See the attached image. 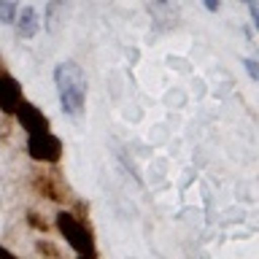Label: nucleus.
Here are the masks:
<instances>
[{
	"label": "nucleus",
	"instance_id": "nucleus-1",
	"mask_svg": "<svg viewBox=\"0 0 259 259\" xmlns=\"http://www.w3.org/2000/svg\"><path fill=\"white\" fill-rule=\"evenodd\" d=\"M54 87H57L62 113L70 119H78L87 111V92H89V81H87L84 68L76 60L57 62L54 65Z\"/></svg>",
	"mask_w": 259,
	"mask_h": 259
},
{
	"label": "nucleus",
	"instance_id": "nucleus-2",
	"mask_svg": "<svg viewBox=\"0 0 259 259\" xmlns=\"http://www.w3.org/2000/svg\"><path fill=\"white\" fill-rule=\"evenodd\" d=\"M54 227H57V232L65 238V243L73 248L76 256H89V259L97 256V246H95L92 230H89V224L81 216H76L73 210H60V213L54 216Z\"/></svg>",
	"mask_w": 259,
	"mask_h": 259
},
{
	"label": "nucleus",
	"instance_id": "nucleus-3",
	"mask_svg": "<svg viewBox=\"0 0 259 259\" xmlns=\"http://www.w3.org/2000/svg\"><path fill=\"white\" fill-rule=\"evenodd\" d=\"M27 154L35 162H44V165H57V162L62 159V141L52 133V130H44V133H30L27 135Z\"/></svg>",
	"mask_w": 259,
	"mask_h": 259
},
{
	"label": "nucleus",
	"instance_id": "nucleus-4",
	"mask_svg": "<svg viewBox=\"0 0 259 259\" xmlns=\"http://www.w3.org/2000/svg\"><path fill=\"white\" fill-rule=\"evenodd\" d=\"M11 116H16V121L22 124V130L24 133H44V130H52V121H49V116L44 111L38 108V105H32V103H27L22 97V103L14 108V113Z\"/></svg>",
	"mask_w": 259,
	"mask_h": 259
},
{
	"label": "nucleus",
	"instance_id": "nucleus-5",
	"mask_svg": "<svg viewBox=\"0 0 259 259\" xmlns=\"http://www.w3.org/2000/svg\"><path fill=\"white\" fill-rule=\"evenodd\" d=\"M70 8H73V0H46V8H44V22L40 27L46 32H60L62 24L68 22L70 16Z\"/></svg>",
	"mask_w": 259,
	"mask_h": 259
},
{
	"label": "nucleus",
	"instance_id": "nucleus-6",
	"mask_svg": "<svg viewBox=\"0 0 259 259\" xmlns=\"http://www.w3.org/2000/svg\"><path fill=\"white\" fill-rule=\"evenodd\" d=\"M22 103V87L8 70L0 68V111L14 113V108Z\"/></svg>",
	"mask_w": 259,
	"mask_h": 259
},
{
	"label": "nucleus",
	"instance_id": "nucleus-7",
	"mask_svg": "<svg viewBox=\"0 0 259 259\" xmlns=\"http://www.w3.org/2000/svg\"><path fill=\"white\" fill-rule=\"evenodd\" d=\"M14 27H16V35L30 40L40 32V14L35 6H19L16 11V19H14Z\"/></svg>",
	"mask_w": 259,
	"mask_h": 259
},
{
	"label": "nucleus",
	"instance_id": "nucleus-8",
	"mask_svg": "<svg viewBox=\"0 0 259 259\" xmlns=\"http://www.w3.org/2000/svg\"><path fill=\"white\" fill-rule=\"evenodd\" d=\"M149 11H151V16H154L157 22H167V27H170V24H176V19H178V16L173 14L170 0H151V3H149Z\"/></svg>",
	"mask_w": 259,
	"mask_h": 259
},
{
	"label": "nucleus",
	"instance_id": "nucleus-9",
	"mask_svg": "<svg viewBox=\"0 0 259 259\" xmlns=\"http://www.w3.org/2000/svg\"><path fill=\"white\" fill-rule=\"evenodd\" d=\"M40 192H44L49 200H62V194H65L60 181H52V176H46V173H44V178H40Z\"/></svg>",
	"mask_w": 259,
	"mask_h": 259
},
{
	"label": "nucleus",
	"instance_id": "nucleus-10",
	"mask_svg": "<svg viewBox=\"0 0 259 259\" xmlns=\"http://www.w3.org/2000/svg\"><path fill=\"white\" fill-rule=\"evenodd\" d=\"M16 11H19V0H0V24H14Z\"/></svg>",
	"mask_w": 259,
	"mask_h": 259
},
{
	"label": "nucleus",
	"instance_id": "nucleus-11",
	"mask_svg": "<svg viewBox=\"0 0 259 259\" xmlns=\"http://www.w3.org/2000/svg\"><path fill=\"white\" fill-rule=\"evenodd\" d=\"M243 68H246L251 81H259V62L254 60V57H246V60H243Z\"/></svg>",
	"mask_w": 259,
	"mask_h": 259
},
{
	"label": "nucleus",
	"instance_id": "nucleus-12",
	"mask_svg": "<svg viewBox=\"0 0 259 259\" xmlns=\"http://www.w3.org/2000/svg\"><path fill=\"white\" fill-rule=\"evenodd\" d=\"M27 224L32 227V230H38V232H46L49 230V224L44 222V219H38V213H32V210L27 213Z\"/></svg>",
	"mask_w": 259,
	"mask_h": 259
},
{
	"label": "nucleus",
	"instance_id": "nucleus-13",
	"mask_svg": "<svg viewBox=\"0 0 259 259\" xmlns=\"http://www.w3.org/2000/svg\"><path fill=\"white\" fill-rule=\"evenodd\" d=\"M35 248L40 251V254H52V256H60V248H54L52 243H46V240H40V243H38Z\"/></svg>",
	"mask_w": 259,
	"mask_h": 259
},
{
	"label": "nucleus",
	"instance_id": "nucleus-14",
	"mask_svg": "<svg viewBox=\"0 0 259 259\" xmlns=\"http://www.w3.org/2000/svg\"><path fill=\"white\" fill-rule=\"evenodd\" d=\"M202 6H205V11H210V14H216L219 8H222V0H202Z\"/></svg>",
	"mask_w": 259,
	"mask_h": 259
},
{
	"label": "nucleus",
	"instance_id": "nucleus-15",
	"mask_svg": "<svg viewBox=\"0 0 259 259\" xmlns=\"http://www.w3.org/2000/svg\"><path fill=\"white\" fill-rule=\"evenodd\" d=\"M0 256H8V259H14L16 254H14V251H11V248H6V246H0Z\"/></svg>",
	"mask_w": 259,
	"mask_h": 259
},
{
	"label": "nucleus",
	"instance_id": "nucleus-16",
	"mask_svg": "<svg viewBox=\"0 0 259 259\" xmlns=\"http://www.w3.org/2000/svg\"><path fill=\"white\" fill-rule=\"evenodd\" d=\"M243 32H246L248 40H254V30H251V27H243Z\"/></svg>",
	"mask_w": 259,
	"mask_h": 259
},
{
	"label": "nucleus",
	"instance_id": "nucleus-17",
	"mask_svg": "<svg viewBox=\"0 0 259 259\" xmlns=\"http://www.w3.org/2000/svg\"><path fill=\"white\" fill-rule=\"evenodd\" d=\"M240 3H246V6H251V3H254V0H240Z\"/></svg>",
	"mask_w": 259,
	"mask_h": 259
}]
</instances>
